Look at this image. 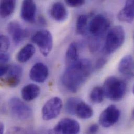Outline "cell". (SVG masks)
Returning <instances> with one entry per match:
<instances>
[{"label": "cell", "instance_id": "obj_33", "mask_svg": "<svg viewBox=\"0 0 134 134\" xmlns=\"http://www.w3.org/2000/svg\"><path fill=\"white\" fill-rule=\"evenodd\" d=\"M133 94H134V86H133Z\"/></svg>", "mask_w": 134, "mask_h": 134}, {"label": "cell", "instance_id": "obj_9", "mask_svg": "<svg viewBox=\"0 0 134 134\" xmlns=\"http://www.w3.org/2000/svg\"><path fill=\"white\" fill-rule=\"evenodd\" d=\"M54 132L58 134H78L80 130L79 123L70 118L62 119L54 127Z\"/></svg>", "mask_w": 134, "mask_h": 134}, {"label": "cell", "instance_id": "obj_18", "mask_svg": "<svg viewBox=\"0 0 134 134\" xmlns=\"http://www.w3.org/2000/svg\"><path fill=\"white\" fill-rule=\"evenodd\" d=\"M36 48L31 44H27L23 47L17 53V60L20 63H25L28 61L35 54Z\"/></svg>", "mask_w": 134, "mask_h": 134}, {"label": "cell", "instance_id": "obj_28", "mask_svg": "<svg viewBox=\"0 0 134 134\" xmlns=\"http://www.w3.org/2000/svg\"><path fill=\"white\" fill-rule=\"evenodd\" d=\"M108 60L106 58L101 57L99 59L96 63V68L98 69H99L103 67L105 64L107 63Z\"/></svg>", "mask_w": 134, "mask_h": 134}, {"label": "cell", "instance_id": "obj_20", "mask_svg": "<svg viewBox=\"0 0 134 134\" xmlns=\"http://www.w3.org/2000/svg\"><path fill=\"white\" fill-rule=\"evenodd\" d=\"M79 60L78 47L76 43H71L67 49L65 55L66 66L75 64Z\"/></svg>", "mask_w": 134, "mask_h": 134}, {"label": "cell", "instance_id": "obj_35", "mask_svg": "<svg viewBox=\"0 0 134 134\" xmlns=\"http://www.w3.org/2000/svg\"></svg>", "mask_w": 134, "mask_h": 134}, {"label": "cell", "instance_id": "obj_13", "mask_svg": "<svg viewBox=\"0 0 134 134\" xmlns=\"http://www.w3.org/2000/svg\"><path fill=\"white\" fill-rule=\"evenodd\" d=\"M118 19L122 22L131 23L134 20V0H126L123 8L118 14Z\"/></svg>", "mask_w": 134, "mask_h": 134}, {"label": "cell", "instance_id": "obj_2", "mask_svg": "<svg viewBox=\"0 0 134 134\" xmlns=\"http://www.w3.org/2000/svg\"><path fill=\"white\" fill-rule=\"evenodd\" d=\"M102 88L105 97L113 101L122 100L127 90L125 81L114 76H110L107 78Z\"/></svg>", "mask_w": 134, "mask_h": 134}, {"label": "cell", "instance_id": "obj_10", "mask_svg": "<svg viewBox=\"0 0 134 134\" xmlns=\"http://www.w3.org/2000/svg\"><path fill=\"white\" fill-rule=\"evenodd\" d=\"M37 6L34 0H23L21 5L20 16L26 22L34 23L35 20Z\"/></svg>", "mask_w": 134, "mask_h": 134}, {"label": "cell", "instance_id": "obj_23", "mask_svg": "<svg viewBox=\"0 0 134 134\" xmlns=\"http://www.w3.org/2000/svg\"><path fill=\"white\" fill-rule=\"evenodd\" d=\"M81 99L77 98H69L65 103V110L70 115H75V109L78 102Z\"/></svg>", "mask_w": 134, "mask_h": 134}, {"label": "cell", "instance_id": "obj_15", "mask_svg": "<svg viewBox=\"0 0 134 134\" xmlns=\"http://www.w3.org/2000/svg\"><path fill=\"white\" fill-rule=\"evenodd\" d=\"M41 92L39 86L37 85L31 83L23 87L21 91L23 99L27 102L31 101L39 97Z\"/></svg>", "mask_w": 134, "mask_h": 134}, {"label": "cell", "instance_id": "obj_34", "mask_svg": "<svg viewBox=\"0 0 134 134\" xmlns=\"http://www.w3.org/2000/svg\"><path fill=\"white\" fill-rule=\"evenodd\" d=\"M133 117L134 118V111H133Z\"/></svg>", "mask_w": 134, "mask_h": 134}, {"label": "cell", "instance_id": "obj_29", "mask_svg": "<svg viewBox=\"0 0 134 134\" xmlns=\"http://www.w3.org/2000/svg\"><path fill=\"white\" fill-rule=\"evenodd\" d=\"M10 55L6 53H1L0 55V61L1 64H6L10 60Z\"/></svg>", "mask_w": 134, "mask_h": 134}, {"label": "cell", "instance_id": "obj_14", "mask_svg": "<svg viewBox=\"0 0 134 134\" xmlns=\"http://www.w3.org/2000/svg\"><path fill=\"white\" fill-rule=\"evenodd\" d=\"M50 15L52 18L59 22L65 21L68 17V11L66 7L61 2H55L50 8Z\"/></svg>", "mask_w": 134, "mask_h": 134}, {"label": "cell", "instance_id": "obj_7", "mask_svg": "<svg viewBox=\"0 0 134 134\" xmlns=\"http://www.w3.org/2000/svg\"><path fill=\"white\" fill-rule=\"evenodd\" d=\"M109 19L102 14H98L93 17L89 23L88 28L90 33L95 37L103 36L109 28Z\"/></svg>", "mask_w": 134, "mask_h": 134}, {"label": "cell", "instance_id": "obj_19", "mask_svg": "<svg viewBox=\"0 0 134 134\" xmlns=\"http://www.w3.org/2000/svg\"><path fill=\"white\" fill-rule=\"evenodd\" d=\"M17 0H1L0 15L2 18L10 16L15 11Z\"/></svg>", "mask_w": 134, "mask_h": 134}, {"label": "cell", "instance_id": "obj_26", "mask_svg": "<svg viewBox=\"0 0 134 134\" xmlns=\"http://www.w3.org/2000/svg\"><path fill=\"white\" fill-rule=\"evenodd\" d=\"M20 81V78L13 76H7L6 78L5 79L4 82L9 87L14 88L16 87L18 85Z\"/></svg>", "mask_w": 134, "mask_h": 134}, {"label": "cell", "instance_id": "obj_16", "mask_svg": "<svg viewBox=\"0 0 134 134\" xmlns=\"http://www.w3.org/2000/svg\"><path fill=\"white\" fill-rule=\"evenodd\" d=\"M93 114L92 108L81 100L77 104L75 109V115L81 119L86 120L91 118Z\"/></svg>", "mask_w": 134, "mask_h": 134}, {"label": "cell", "instance_id": "obj_31", "mask_svg": "<svg viewBox=\"0 0 134 134\" xmlns=\"http://www.w3.org/2000/svg\"><path fill=\"white\" fill-rule=\"evenodd\" d=\"M9 65L6 64H1L0 68V75L1 77L7 74Z\"/></svg>", "mask_w": 134, "mask_h": 134}, {"label": "cell", "instance_id": "obj_24", "mask_svg": "<svg viewBox=\"0 0 134 134\" xmlns=\"http://www.w3.org/2000/svg\"><path fill=\"white\" fill-rule=\"evenodd\" d=\"M23 73L22 68L18 65H9L8 72L7 73V76H13L21 78Z\"/></svg>", "mask_w": 134, "mask_h": 134}, {"label": "cell", "instance_id": "obj_3", "mask_svg": "<svg viewBox=\"0 0 134 134\" xmlns=\"http://www.w3.org/2000/svg\"><path fill=\"white\" fill-rule=\"evenodd\" d=\"M125 39V33L123 27L116 26L111 29L106 36L104 47L105 53L109 54L116 51L123 45Z\"/></svg>", "mask_w": 134, "mask_h": 134}, {"label": "cell", "instance_id": "obj_32", "mask_svg": "<svg viewBox=\"0 0 134 134\" xmlns=\"http://www.w3.org/2000/svg\"><path fill=\"white\" fill-rule=\"evenodd\" d=\"M4 125L3 123H1L0 124V133L1 134H3L4 132Z\"/></svg>", "mask_w": 134, "mask_h": 134}, {"label": "cell", "instance_id": "obj_25", "mask_svg": "<svg viewBox=\"0 0 134 134\" xmlns=\"http://www.w3.org/2000/svg\"><path fill=\"white\" fill-rule=\"evenodd\" d=\"M10 47V41L5 35H2L0 37V49L1 53H6Z\"/></svg>", "mask_w": 134, "mask_h": 134}, {"label": "cell", "instance_id": "obj_22", "mask_svg": "<svg viewBox=\"0 0 134 134\" xmlns=\"http://www.w3.org/2000/svg\"><path fill=\"white\" fill-rule=\"evenodd\" d=\"M90 99L94 103H100L104 99L105 94L102 87H94L90 93Z\"/></svg>", "mask_w": 134, "mask_h": 134}, {"label": "cell", "instance_id": "obj_8", "mask_svg": "<svg viewBox=\"0 0 134 134\" xmlns=\"http://www.w3.org/2000/svg\"><path fill=\"white\" fill-rule=\"evenodd\" d=\"M119 109L114 105H111L104 109L99 116V124L103 127L108 128L115 124L120 118Z\"/></svg>", "mask_w": 134, "mask_h": 134}, {"label": "cell", "instance_id": "obj_1", "mask_svg": "<svg viewBox=\"0 0 134 134\" xmlns=\"http://www.w3.org/2000/svg\"><path fill=\"white\" fill-rule=\"evenodd\" d=\"M91 69L89 60L79 59L75 64L66 66L62 76V83L68 91L76 92L88 79Z\"/></svg>", "mask_w": 134, "mask_h": 134}, {"label": "cell", "instance_id": "obj_5", "mask_svg": "<svg viewBox=\"0 0 134 134\" xmlns=\"http://www.w3.org/2000/svg\"><path fill=\"white\" fill-rule=\"evenodd\" d=\"M9 108L14 117L21 120L25 121L32 117V109L20 99L13 97L9 101Z\"/></svg>", "mask_w": 134, "mask_h": 134}, {"label": "cell", "instance_id": "obj_6", "mask_svg": "<svg viewBox=\"0 0 134 134\" xmlns=\"http://www.w3.org/2000/svg\"><path fill=\"white\" fill-rule=\"evenodd\" d=\"M62 106V100L59 97H53L48 100L42 109L43 119L50 121L57 118L61 113Z\"/></svg>", "mask_w": 134, "mask_h": 134}, {"label": "cell", "instance_id": "obj_30", "mask_svg": "<svg viewBox=\"0 0 134 134\" xmlns=\"http://www.w3.org/2000/svg\"><path fill=\"white\" fill-rule=\"evenodd\" d=\"M99 127L97 124H93L88 129V133L90 134H95L99 131Z\"/></svg>", "mask_w": 134, "mask_h": 134}, {"label": "cell", "instance_id": "obj_4", "mask_svg": "<svg viewBox=\"0 0 134 134\" xmlns=\"http://www.w3.org/2000/svg\"><path fill=\"white\" fill-rule=\"evenodd\" d=\"M31 41L38 46L41 53L44 57H47L52 49L53 37L48 30H41L36 32L32 37Z\"/></svg>", "mask_w": 134, "mask_h": 134}, {"label": "cell", "instance_id": "obj_11", "mask_svg": "<svg viewBox=\"0 0 134 134\" xmlns=\"http://www.w3.org/2000/svg\"><path fill=\"white\" fill-rule=\"evenodd\" d=\"M48 67L42 62L35 64L29 72V77L37 83H43L48 78Z\"/></svg>", "mask_w": 134, "mask_h": 134}, {"label": "cell", "instance_id": "obj_27", "mask_svg": "<svg viewBox=\"0 0 134 134\" xmlns=\"http://www.w3.org/2000/svg\"><path fill=\"white\" fill-rule=\"evenodd\" d=\"M67 6L71 7H78L85 4V0H64Z\"/></svg>", "mask_w": 134, "mask_h": 134}, {"label": "cell", "instance_id": "obj_21", "mask_svg": "<svg viewBox=\"0 0 134 134\" xmlns=\"http://www.w3.org/2000/svg\"><path fill=\"white\" fill-rule=\"evenodd\" d=\"M88 17L86 15H80L77 18L76 23V32L77 34L83 35L88 28Z\"/></svg>", "mask_w": 134, "mask_h": 134}, {"label": "cell", "instance_id": "obj_17", "mask_svg": "<svg viewBox=\"0 0 134 134\" xmlns=\"http://www.w3.org/2000/svg\"><path fill=\"white\" fill-rule=\"evenodd\" d=\"M134 61L133 57L130 55L124 56L120 61L119 65V71L124 75H131L133 73Z\"/></svg>", "mask_w": 134, "mask_h": 134}, {"label": "cell", "instance_id": "obj_12", "mask_svg": "<svg viewBox=\"0 0 134 134\" xmlns=\"http://www.w3.org/2000/svg\"><path fill=\"white\" fill-rule=\"evenodd\" d=\"M7 31L16 44H19L27 36V32L17 21H13L7 25Z\"/></svg>", "mask_w": 134, "mask_h": 134}]
</instances>
